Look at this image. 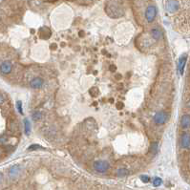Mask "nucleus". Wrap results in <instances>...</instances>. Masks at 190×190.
I'll list each match as a JSON object with an SVG mask.
<instances>
[{"label": "nucleus", "instance_id": "obj_2", "mask_svg": "<svg viewBox=\"0 0 190 190\" xmlns=\"http://www.w3.org/2000/svg\"><path fill=\"white\" fill-rule=\"evenodd\" d=\"M144 16H145L146 20L148 22L154 21L156 16H157V7H156L155 5H149L145 10Z\"/></svg>", "mask_w": 190, "mask_h": 190}, {"label": "nucleus", "instance_id": "obj_13", "mask_svg": "<svg viewBox=\"0 0 190 190\" xmlns=\"http://www.w3.org/2000/svg\"><path fill=\"white\" fill-rule=\"evenodd\" d=\"M24 125H25V134L27 136H29L30 131H31V125H30V122H29L28 119H24Z\"/></svg>", "mask_w": 190, "mask_h": 190}, {"label": "nucleus", "instance_id": "obj_6", "mask_svg": "<svg viewBox=\"0 0 190 190\" xmlns=\"http://www.w3.org/2000/svg\"><path fill=\"white\" fill-rule=\"evenodd\" d=\"M44 84V80L39 76H36L30 81V86L33 89H40Z\"/></svg>", "mask_w": 190, "mask_h": 190}, {"label": "nucleus", "instance_id": "obj_11", "mask_svg": "<svg viewBox=\"0 0 190 190\" xmlns=\"http://www.w3.org/2000/svg\"><path fill=\"white\" fill-rule=\"evenodd\" d=\"M186 56L184 55L183 56L181 57V59H180V62H179V71L181 75L183 74V69H184V65H186Z\"/></svg>", "mask_w": 190, "mask_h": 190}, {"label": "nucleus", "instance_id": "obj_8", "mask_svg": "<svg viewBox=\"0 0 190 190\" xmlns=\"http://www.w3.org/2000/svg\"><path fill=\"white\" fill-rule=\"evenodd\" d=\"M181 125L183 129H187L190 127V116L189 115H183L182 117Z\"/></svg>", "mask_w": 190, "mask_h": 190}, {"label": "nucleus", "instance_id": "obj_10", "mask_svg": "<svg viewBox=\"0 0 190 190\" xmlns=\"http://www.w3.org/2000/svg\"><path fill=\"white\" fill-rule=\"evenodd\" d=\"M182 146L183 148L190 147V135L189 134H183L182 136Z\"/></svg>", "mask_w": 190, "mask_h": 190}, {"label": "nucleus", "instance_id": "obj_14", "mask_svg": "<svg viewBox=\"0 0 190 190\" xmlns=\"http://www.w3.org/2000/svg\"><path fill=\"white\" fill-rule=\"evenodd\" d=\"M150 151H152V152L154 154L157 153V151H158V143L157 142H153L152 144H151L150 146Z\"/></svg>", "mask_w": 190, "mask_h": 190}, {"label": "nucleus", "instance_id": "obj_12", "mask_svg": "<svg viewBox=\"0 0 190 190\" xmlns=\"http://www.w3.org/2000/svg\"><path fill=\"white\" fill-rule=\"evenodd\" d=\"M19 167L18 166H13L11 169H10V176H11V178H14V177H16L17 175L19 174Z\"/></svg>", "mask_w": 190, "mask_h": 190}, {"label": "nucleus", "instance_id": "obj_7", "mask_svg": "<svg viewBox=\"0 0 190 190\" xmlns=\"http://www.w3.org/2000/svg\"><path fill=\"white\" fill-rule=\"evenodd\" d=\"M167 119V116L164 112H159L154 116V121L157 124H163Z\"/></svg>", "mask_w": 190, "mask_h": 190}, {"label": "nucleus", "instance_id": "obj_16", "mask_svg": "<svg viewBox=\"0 0 190 190\" xmlns=\"http://www.w3.org/2000/svg\"><path fill=\"white\" fill-rule=\"evenodd\" d=\"M42 147L38 144H32L30 147H28V151H33V150H36V149H41Z\"/></svg>", "mask_w": 190, "mask_h": 190}, {"label": "nucleus", "instance_id": "obj_15", "mask_svg": "<svg viewBox=\"0 0 190 190\" xmlns=\"http://www.w3.org/2000/svg\"><path fill=\"white\" fill-rule=\"evenodd\" d=\"M162 183H163V180L160 179V178H155V180H154V182H153V186H160V184H162Z\"/></svg>", "mask_w": 190, "mask_h": 190}, {"label": "nucleus", "instance_id": "obj_18", "mask_svg": "<svg viewBox=\"0 0 190 190\" xmlns=\"http://www.w3.org/2000/svg\"><path fill=\"white\" fill-rule=\"evenodd\" d=\"M118 174L119 175V176H125V175L128 174V171H127L126 169L121 168V169H119V171H118Z\"/></svg>", "mask_w": 190, "mask_h": 190}, {"label": "nucleus", "instance_id": "obj_9", "mask_svg": "<svg viewBox=\"0 0 190 190\" xmlns=\"http://www.w3.org/2000/svg\"><path fill=\"white\" fill-rule=\"evenodd\" d=\"M151 36H152V37L154 38V39L159 40L163 36V32L160 29L155 28V29H152V30H151Z\"/></svg>", "mask_w": 190, "mask_h": 190}, {"label": "nucleus", "instance_id": "obj_20", "mask_svg": "<svg viewBox=\"0 0 190 190\" xmlns=\"http://www.w3.org/2000/svg\"><path fill=\"white\" fill-rule=\"evenodd\" d=\"M140 180H142L143 183H149L150 178L148 176H145V175H143V176H140Z\"/></svg>", "mask_w": 190, "mask_h": 190}, {"label": "nucleus", "instance_id": "obj_4", "mask_svg": "<svg viewBox=\"0 0 190 190\" xmlns=\"http://www.w3.org/2000/svg\"><path fill=\"white\" fill-rule=\"evenodd\" d=\"M1 74L6 76L11 74L13 72V62L9 59H5L1 61Z\"/></svg>", "mask_w": 190, "mask_h": 190}, {"label": "nucleus", "instance_id": "obj_19", "mask_svg": "<svg viewBox=\"0 0 190 190\" xmlns=\"http://www.w3.org/2000/svg\"><path fill=\"white\" fill-rule=\"evenodd\" d=\"M33 119L35 120H37V119H41V114L39 113V112H36V113L33 115Z\"/></svg>", "mask_w": 190, "mask_h": 190}, {"label": "nucleus", "instance_id": "obj_5", "mask_svg": "<svg viewBox=\"0 0 190 190\" xmlns=\"http://www.w3.org/2000/svg\"><path fill=\"white\" fill-rule=\"evenodd\" d=\"M94 166H95V169L96 170V171L103 173V172H106L107 170H108L109 163L107 162H105V160H97V162L95 163Z\"/></svg>", "mask_w": 190, "mask_h": 190}, {"label": "nucleus", "instance_id": "obj_1", "mask_svg": "<svg viewBox=\"0 0 190 190\" xmlns=\"http://www.w3.org/2000/svg\"><path fill=\"white\" fill-rule=\"evenodd\" d=\"M115 4H116V2H113V5H112V6H107L106 7L107 14H108L109 16L114 17V18L122 16V13H123L122 10H121L119 6L115 5Z\"/></svg>", "mask_w": 190, "mask_h": 190}, {"label": "nucleus", "instance_id": "obj_17", "mask_svg": "<svg viewBox=\"0 0 190 190\" xmlns=\"http://www.w3.org/2000/svg\"><path fill=\"white\" fill-rule=\"evenodd\" d=\"M16 107H17V109L19 111V113L20 114H23V110H22V102L20 100H18L16 102Z\"/></svg>", "mask_w": 190, "mask_h": 190}, {"label": "nucleus", "instance_id": "obj_3", "mask_svg": "<svg viewBox=\"0 0 190 190\" xmlns=\"http://www.w3.org/2000/svg\"><path fill=\"white\" fill-rule=\"evenodd\" d=\"M181 8L180 1H166L165 2V10L168 13H176Z\"/></svg>", "mask_w": 190, "mask_h": 190}]
</instances>
